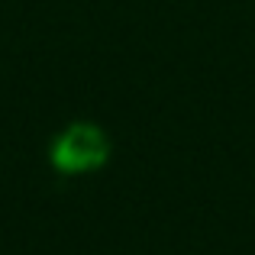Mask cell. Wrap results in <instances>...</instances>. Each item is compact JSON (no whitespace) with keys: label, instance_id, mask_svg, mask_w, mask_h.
<instances>
[{"label":"cell","instance_id":"1","mask_svg":"<svg viewBox=\"0 0 255 255\" xmlns=\"http://www.w3.org/2000/svg\"><path fill=\"white\" fill-rule=\"evenodd\" d=\"M52 168L62 174H87L107 162V136L91 123H75L52 142Z\"/></svg>","mask_w":255,"mask_h":255}]
</instances>
